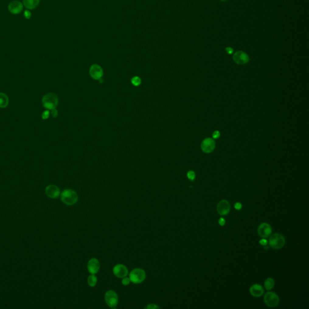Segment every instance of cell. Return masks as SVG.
I'll list each match as a JSON object with an SVG mask.
<instances>
[{"mask_svg":"<svg viewBox=\"0 0 309 309\" xmlns=\"http://www.w3.org/2000/svg\"><path fill=\"white\" fill-rule=\"evenodd\" d=\"M61 200L66 205H73L78 200L77 193L71 189H66L61 194Z\"/></svg>","mask_w":309,"mask_h":309,"instance_id":"cell-1","label":"cell"},{"mask_svg":"<svg viewBox=\"0 0 309 309\" xmlns=\"http://www.w3.org/2000/svg\"><path fill=\"white\" fill-rule=\"evenodd\" d=\"M58 102L59 101L57 95L52 92L45 94L42 99L43 106L45 108L50 110L55 109L58 105Z\"/></svg>","mask_w":309,"mask_h":309,"instance_id":"cell-2","label":"cell"},{"mask_svg":"<svg viewBox=\"0 0 309 309\" xmlns=\"http://www.w3.org/2000/svg\"><path fill=\"white\" fill-rule=\"evenodd\" d=\"M268 243L272 248L279 249L284 247L286 243V239L281 234L275 233L270 236Z\"/></svg>","mask_w":309,"mask_h":309,"instance_id":"cell-3","label":"cell"},{"mask_svg":"<svg viewBox=\"0 0 309 309\" xmlns=\"http://www.w3.org/2000/svg\"><path fill=\"white\" fill-rule=\"evenodd\" d=\"M129 278L132 283L134 284H140L146 279V272L140 268L134 269L129 273Z\"/></svg>","mask_w":309,"mask_h":309,"instance_id":"cell-4","label":"cell"},{"mask_svg":"<svg viewBox=\"0 0 309 309\" xmlns=\"http://www.w3.org/2000/svg\"><path fill=\"white\" fill-rule=\"evenodd\" d=\"M264 302L269 307H275L279 303V297L276 293L272 292H268L264 296Z\"/></svg>","mask_w":309,"mask_h":309,"instance_id":"cell-5","label":"cell"},{"mask_svg":"<svg viewBox=\"0 0 309 309\" xmlns=\"http://www.w3.org/2000/svg\"><path fill=\"white\" fill-rule=\"evenodd\" d=\"M105 300L107 305L111 308H115L118 303V297L114 290H108L105 295Z\"/></svg>","mask_w":309,"mask_h":309,"instance_id":"cell-6","label":"cell"},{"mask_svg":"<svg viewBox=\"0 0 309 309\" xmlns=\"http://www.w3.org/2000/svg\"><path fill=\"white\" fill-rule=\"evenodd\" d=\"M216 210L219 214L221 216H226L230 212L231 205L227 200L222 199L218 203Z\"/></svg>","mask_w":309,"mask_h":309,"instance_id":"cell-7","label":"cell"},{"mask_svg":"<svg viewBox=\"0 0 309 309\" xmlns=\"http://www.w3.org/2000/svg\"><path fill=\"white\" fill-rule=\"evenodd\" d=\"M272 232V229L271 226L269 224L264 222L259 225L258 227L257 232L259 235L262 238H268L269 237Z\"/></svg>","mask_w":309,"mask_h":309,"instance_id":"cell-8","label":"cell"},{"mask_svg":"<svg viewBox=\"0 0 309 309\" xmlns=\"http://www.w3.org/2000/svg\"><path fill=\"white\" fill-rule=\"evenodd\" d=\"M23 4L17 0L12 1L8 5L9 11L13 15L20 13L23 10Z\"/></svg>","mask_w":309,"mask_h":309,"instance_id":"cell-9","label":"cell"},{"mask_svg":"<svg viewBox=\"0 0 309 309\" xmlns=\"http://www.w3.org/2000/svg\"><path fill=\"white\" fill-rule=\"evenodd\" d=\"M89 75L94 79L99 80L103 76V71L100 65L94 64L89 68Z\"/></svg>","mask_w":309,"mask_h":309,"instance_id":"cell-10","label":"cell"},{"mask_svg":"<svg viewBox=\"0 0 309 309\" xmlns=\"http://www.w3.org/2000/svg\"><path fill=\"white\" fill-rule=\"evenodd\" d=\"M215 142L214 141L210 138H206L205 140L203 141L201 144V148L202 150L207 154L211 153L215 148Z\"/></svg>","mask_w":309,"mask_h":309,"instance_id":"cell-11","label":"cell"},{"mask_svg":"<svg viewBox=\"0 0 309 309\" xmlns=\"http://www.w3.org/2000/svg\"><path fill=\"white\" fill-rule=\"evenodd\" d=\"M100 267L99 261L95 258L89 260L87 264V269L88 272L91 274H95L98 273Z\"/></svg>","mask_w":309,"mask_h":309,"instance_id":"cell-12","label":"cell"},{"mask_svg":"<svg viewBox=\"0 0 309 309\" xmlns=\"http://www.w3.org/2000/svg\"><path fill=\"white\" fill-rule=\"evenodd\" d=\"M113 273L116 277L123 278L128 275V269L122 264H118L113 268Z\"/></svg>","mask_w":309,"mask_h":309,"instance_id":"cell-13","label":"cell"},{"mask_svg":"<svg viewBox=\"0 0 309 309\" xmlns=\"http://www.w3.org/2000/svg\"><path fill=\"white\" fill-rule=\"evenodd\" d=\"M45 193L48 197L51 199H56L60 195V190L55 185H49L45 189Z\"/></svg>","mask_w":309,"mask_h":309,"instance_id":"cell-14","label":"cell"},{"mask_svg":"<svg viewBox=\"0 0 309 309\" xmlns=\"http://www.w3.org/2000/svg\"><path fill=\"white\" fill-rule=\"evenodd\" d=\"M234 61L238 64H245L248 62L249 58L248 56L242 51L235 53L233 56Z\"/></svg>","mask_w":309,"mask_h":309,"instance_id":"cell-15","label":"cell"},{"mask_svg":"<svg viewBox=\"0 0 309 309\" xmlns=\"http://www.w3.org/2000/svg\"><path fill=\"white\" fill-rule=\"evenodd\" d=\"M251 295L254 297H260L264 293V289L259 284H254L249 288Z\"/></svg>","mask_w":309,"mask_h":309,"instance_id":"cell-16","label":"cell"},{"mask_svg":"<svg viewBox=\"0 0 309 309\" xmlns=\"http://www.w3.org/2000/svg\"><path fill=\"white\" fill-rule=\"evenodd\" d=\"M40 0H23V5L27 9L33 10L38 6Z\"/></svg>","mask_w":309,"mask_h":309,"instance_id":"cell-17","label":"cell"},{"mask_svg":"<svg viewBox=\"0 0 309 309\" xmlns=\"http://www.w3.org/2000/svg\"><path fill=\"white\" fill-rule=\"evenodd\" d=\"M9 100L7 95L3 92H0V108H7L9 105Z\"/></svg>","mask_w":309,"mask_h":309,"instance_id":"cell-18","label":"cell"},{"mask_svg":"<svg viewBox=\"0 0 309 309\" xmlns=\"http://www.w3.org/2000/svg\"><path fill=\"white\" fill-rule=\"evenodd\" d=\"M265 287L266 290H270L274 287L275 281L272 278H268L265 281Z\"/></svg>","mask_w":309,"mask_h":309,"instance_id":"cell-19","label":"cell"},{"mask_svg":"<svg viewBox=\"0 0 309 309\" xmlns=\"http://www.w3.org/2000/svg\"><path fill=\"white\" fill-rule=\"evenodd\" d=\"M88 284L90 287H94L95 286L97 283V278L95 274H91L88 277Z\"/></svg>","mask_w":309,"mask_h":309,"instance_id":"cell-20","label":"cell"},{"mask_svg":"<svg viewBox=\"0 0 309 309\" xmlns=\"http://www.w3.org/2000/svg\"><path fill=\"white\" fill-rule=\"evenodd\" d=\"M131 82H132V83L134 86H139L141 83V78L140 77H138V76H135V77H134L132 78Z\"/></svg>","mask_w":309,"mask_h":309,"instance_id":"cell-21","label":"cell"},{"mask_svg":"<svg viewBox=\"0 0 309 309\" xmlns=\"http://www.w3.org/2000/svg\"><path fill=\"white\" fill-rule=\"evenodd\" d=\"M130 282L131 281H130L129 277H127V276L123 278V279L121 280V283L124 286H128L130 283Z\"/></svg>","mask_w":309,"mask_h":309,"instance_id":"cell-22","label":"cell"},{"mask_svg":"<svg viewBox=\"0 0 309 309\" xmlns=\"http://www.w3.org/2000/svg\"><path fill=\"white\" fill-rule=\"evenodd\" d=\"M187 177H188V178H189L190 181H193V180H194L195 177H196L195 173H194L193 171H192V170L189 171V172L187 173Z\"/></svg>","mask_w":309,"mask_h":309,"instance_id":"cell-23","label":"cell"},{"mask_svg":"<svg viewBox=\"0 0 309 309\" xmlns=\"http://www.w3.org/2000/svg\"><path fill=\"white\" fill-rule=\"evenodd\" d=\"M50 116V111H45L44 112H43L42 114V118L43 120H46Z\"/></svg>","mask_w":309,"mask_h":309,"instance_id":"cell-24","label":"cell"},{"mask_svg":"<svg viewBox=\"0 0 309 309\" xmlns=\"http://www.w3.org/2000/svg\"><path fill=\"white\" fill-rule=\"evenodd\" d=\"M159 306H158L157 305H156L155 304H149L148 306H146L144 307V309H159Z\"/></svg>","mask_w":309,"mask_h":309,"instance_id":"cell-25","label":"cell"},{"mask_svg":"<svg viewBox=\"0 0 309 309\" xmlns=\"http://www.w3.org/2000/svg\"><path fill=\"white\" fill-rule=\"evenodd\" d=\"M24 16H25V18H26V19H29L31 18V16H32V13H31V12H30L29 10H26L24 12Z\"/></svg>","mask_w":309,"mask_h":309,"instance_id":"cell-26","label":"cell"},{"mask_svg":"<svg viewBox=\"0 0 309 309\" xmlns=\"http://www.w3.org/2000/svg\"><path fill=\"white\" fill-rule=\"evenodd\" d=\"M259 243H260V245H262L263 246H266L268 245V241L266 239H265V238H263L262 239H261L259 241Z\"/></svg>","mask_w":309,"mask_h":309,"instance_id":"cell-27","label":"cell"},{"mask_svg":"<svg viewBox=\"0 0 309 309\" xmlns=\"http://www.w3.org/2000/svg\"><path fill=\"white\" fill-rule=\"evenodd\" d=\"M234 208L235 210H240L242 208V205L241 204V203L240 202H236L235 204H234Z\"/></svg>","mask_w":309,"mask_h":309,"instance_id":"cell-28","label":"cell"},{"mask_svg":"<svg viewBox=\"0 0 309 309\" xmlns=\"http://www.w3.org/2000/svg\"><path fill=\"white\" fill-rule=\"evenodd\" d=\"M51 113L52 116L53 117H54V118L57 117V116H58V112H57V109L56 108L53 109H51Z\"/></svg>","mask_w":309,"mask_h":309,"instance_id":"cell-29","label":"cell"},{"mask_svg":"<svg viewBox=\"0 0 309 309\" xmlns=\"http://www.w3.org/2000/svg\"><path fill=\"white\" fill-rule=\"evenodd\" d=\"M225 222H226V221H225V219H224V218H223V217L220 218V219H219V224L220 226H224V225H225Z\"/></svg>","mask_w":309,"mask_h":309,"instance_id":"cell-30","label":"cell"},{"mask_svg":"<svg viewBox=\"0 0 309 309\" xmlns=\"http://www.w3.org/2000/svg\"><path fill=\"white\" fill-rule=\"evenodd\" d=\"M220 137V132L219 131H215L213 134V137L214 138H218Z\"/></svg>","mask_w":309,"mask_h":309,"instance_id":"cell-31","label":"cell"},{"mask_svg":"<svg viewBox=\"0 0 309 309\" xmlns=\"http://www.w3.org/2000/svg\"><path fill=\"white\" fill-rule=\"evenodd\" d=\"M227 51L228 52V53H230V54H231L232 52V49H230V50H229V48H228L227 49Z\"/></svg>","mask_w":309,"mask_h":309,"instance_id":"cell-32","label":"cell"}]
</instances>
